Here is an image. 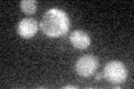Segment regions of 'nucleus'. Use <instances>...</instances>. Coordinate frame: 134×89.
Wrapping results in <instances>:
<instances>
[{
    "label": "nucleus",
    "mask_w": 134,
    "mask_h": 89,
    "mask_svg": "<svg viewBox=\"0 0 134 89\" xmlns=\"http://www.w3.org/2000/svg\"><path fill=\"white\" fill-rule=\"evenodd\" d=\"M40 29L50 38L62 37L69 29V17L64 10L52 8L45 12L40 22Z\"/></svg>",
    "instance_id": "f257e3e1"
},
{
    "label": "nucleus",
    "mask_w": 134,
    "mask_h": 89,
    "mask_svg": "<svg viewBox=\"0 0 134 89\" xmlns=\"http://www.w3.org/2000/svg\"><path fill=\"white\" fill-rule=\"evenodd\" d=\"M103 76L112 84H121L126 79L127 71L123 62L119 60H113L105 65Z\"/></svg>",
    "instance_id": "f03ea898"
},
{
    "label": "nucleus",
    "mask_w": 134,
    "mask_h": 89,
    "mask_svg": "<svg viewBox=\"0 0 134 89\" xmlns=\"http://www.w3.org/2000/svg\"><path fill=\"white\" fill-rule=\"evenodd\" d=\"M97 67H98L97 58L91 56V55H86V56L81 57L76 61L75 70L82 77H90V76L95 74Z\"/></svg>",
    "instance_id": "7ed1b4c3"
},
{
    "label": "nucleus",
    "mask_w": 134,
    "mask_h": 89,
    "mask_svg": "<svg viewBox=\"0 0 134 89\" xmlns=\"http://www.w3.org/2000/svg\"><path fill=\"white\" fill-rule=\"evenodd\" d=\"M39 28L38 22L32 18H25L18 25V33L25 39L32 38L37 33Z\"/></svg>",
    "instance_id": "20e7f679"
},
{
    "label": "nucleus",
    "mask_w": 134,
    "mask_h": 89,
    "mask_svg": "<svg viewBox=\"0 0 134 89\" xmlns=\"http://www.w3.org/2000/svg\"><path fill=\"white\" fill-rule=\"evenodd\" d=\"M72 45L77 49H86L91 45V38L85 31L74 30L69 36Z\"/></svg>",
    "instance_id": "39448f33"
},
{
    "label": "nucleus",
    "mask_w": 134,
    "mask_h": 89,
    "mask_svg": "<svg viewBox=\"0 0 134 89\" xmlns=\"http://www.w3.org/2000/svg\"><path fill=\"white\" fill-rule=\"evenodd\" d=\"M20 8L25 14L31 15L37 10V1L35 0H23L20 2Z\"/></svg>",
    "instance_id": "423d86ee"
},
{
    "label": "nucleus",
    "mask_w": 134,
    "mask_h": 89,
    "mask_svg": "<svg viewBox=\"0 0 134 89\" xmlns=\"http://www.w3.org/2000/svg\"><path fill=\"white\" fill-rule=\"evenodd\" d=\"M104 77V76H103V73H100V74H97V75H96V80H99L100 78H103Z\"/></svg>",
    "instance_id": "0eeeda50"
},
{
    "label": "nucleus",
    "mask_w": 134,
    "mask_h": 89,
    "mask_svg": "<svg viewBox=\"0 0 134 89\" xmlns=\"http://www.w3.org/2000/svg\"><path fill=\"white\" fill-rule=\"evenodd\" d=\"M63 88H64V89H67V88H72V89H76V87H75V86H72V85H68V86H64V87H63Z\"/></svg>",
    "instance_id": "6e6552de"
}]
</instances>
